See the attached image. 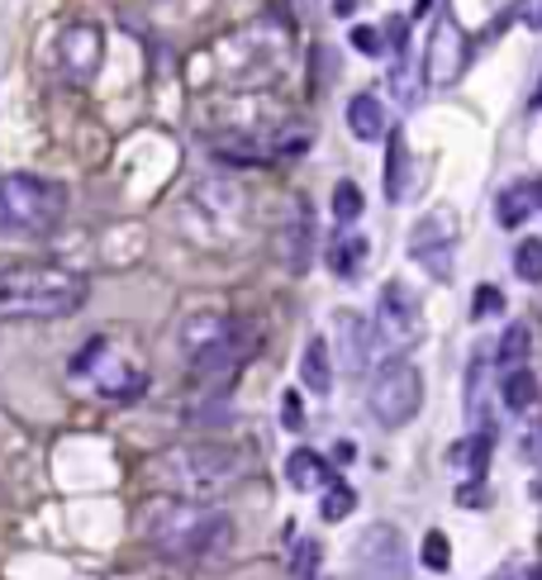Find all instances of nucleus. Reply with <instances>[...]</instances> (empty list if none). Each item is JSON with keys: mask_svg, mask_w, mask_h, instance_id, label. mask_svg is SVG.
<instances>
[{"mask_svg": "<svg viewBox=\"0 0 542 580\" xmlns=\"http://www.w3.org/2000/svg\"><path fill=\"white\" fill-rule=\"evenodd\" d=\"M91 286L81 271L57 263L0 267V324H48V319L77 314Z\"/></svg>", "mask_w": 542, "mask_h": 580, "instance_id": "obj_1", "label": "nucleus"}, {"mask_svg": "<svg viewBox=\"0 0 542 580\" xmlns=\"http://www.w3.org/2000/svg\"><path fill=\"white\" fill-rule=\"evenodd\" d=\"M143 538L167 561H210L234 543V524L210 504L162 495L143 510Z\"/></svg>", "mask_w": 542, "mask_h": 580, "instance_id": "obj_2", "label": "nucleus"}, {"mask_svg": "<svg viewBox=\"0 0 542 580\" xmlns=\"http://www.w3.org/2000/svg\"><path fill=\"white\" fill-rule=\"evenodd\" d=\"M148 481L171 500L205 504L242 481V453L224 443H177L148 461Z\"/></svg>", "mask_w": 542, "mask_h": 580, "instance_id": "obj_3", "label": "nucleus"}, {"mask_svg": "<svg viewBox=\"0 0 542 580\" xmlns=\"http://www.w3.org/2000/svg\"><path fill=\"white\" fill-rule=\"evenodd\" d=\"M67 191L34 171H10L0 177V234L10 238H43L63 224Z\"/></svg>", "mask_w": 542, "mask_h": 580, "instance_id": "obj_4", "label": "nucleus"}, {"mask_svg": "<svg viewBox=\"0 0 542 580\" xmlns=\"http://www.w3.org/2000/svg\"><path fill=\"white\" fill-rule=\"evenodd\" d=\"M257 353V328L248 324V319H228L224 338L210 343L200 357H191V386H195V400H224V390L238 381V371L252 361Z\"/></svg>", "mask_w": 542, "mask_h": 580, "instance_id": "obj_5", "label": "nucleus"}, {"mask_svg": "<svg viewBox=\"0 0 542 580\" xmlns=\"http://www.w3.org/2000/svg\"><path fill=\"white\" fill-rule=\"evenodd\" d=\"M366 404H371V419L381 428H405L414 414L424 410V376L409 357H391L381 361L376 376H371V390H366Z\"/></svg>", "mask_w": 542, "mask_h": 580, "instance_id": "obj_6", "label": "nucleus"}, {"mask_svg": "<svg viewBox=\"0 0 542 580\" xmlns=\"http://www.w3.org/2000/svg\"><path fill=\"white\" fill-rule=\"evenodd\" d=\"M456 238H462V228H456V210L452 205H438L428 210L419 224L409 228V257L419 263L433 281H452V263H456Z\"/></svg>", "mask_w": 542, "mask_h": 580, "instance_id": "obj_7", "label": "nucleus"}, {"mask_svg": "<svg viewBox=\"0 0 542 580\" xmlns=\"http://www.w3.org/2000/svg\"><path fill=\"white\" fill-rule=\"evenodd\" d=\"M376 343L381 347H391V357L399 353H409L414 343L424 338V310H419V300L409 295V286H399V281H385L381 286V300H376Z\"/></svg>", "mask_w": 542, "mask_h": 580, "instance_id": "obj_8", "label": "nucleus"}, {"mask_svg": "<svg viewBox=\"0 0 542 580\" xmlns=\"http://www.w3.org/2000/svg\"><path fill=\"white\" fill-rule=\"evenodd\" d=\"M466 34L456 29L452 20V10H442L438 20H433V34H428V53H424V77L428 86H456L462 81V71H466Z\"/></svg>", "mask_w": 542, "mask_h": 580, "instance_id": "obj_9", "label": "nucleus"}, {"mask_svg": "<svg viewBox=\"0 0 542 580\" xmlns=\"http://www.w3.org/2000/svg\"><path fill=\"white\" fill-rule=\"evenodd\" d=\"M357 567L366 580H409V557H405V538L391 524H371L357 538Z\"/></svg>", "mask_w": 542, "mask_h": 580, "instance_id": "obj_10", "label": "nucleus"}, {"mask_svg": "<svg viewBox=\"0 0 542 580\" xmlns=\"http://www.w3.org/2000/svg\"><path fill=\"white\" fill-rule=\"evenodd\" d=\"M100 57H105V38H100L95 24H67L63 38H57V67H63L67 81L86 86L100 71Z\"/></svg>", "mask_w": 542, "mask_h": 580, "instance_id": "obj_11", "label": "nucleus"}, {"mask_svg": "<svg viewBox=\"0 0 542 580\" xmlns=\"http://www.w3.org/2000/svg\"><path fill=\"white\" fill-rule=\"evenodd\" d=\"M276 253H281L285 271H295V277L309 271V263H314V214H309L305 200H295V210L285 214V224L276 234Z\"/></svg>", "mask_w": 542, "mask_h": 580, "instance_id": "obj_12", "label": "nucleus"}, {"mask_svg": "<svg viewBox=\"0 0 542 580\" xmlns=\"http://www.w3.org/2000/svg\"><path fill=\"white\" fill-rule=\"evenodd\" d=\"M334 333H338V367L342 371H366L371 367V343H376V328L366 324L362 314L338 310L334 314Z\"/></svg>", "mask_w": 542, "mask_h": 580, "instance_id": "obj_13", "label": "nucleus"}, {"mask_svg": "<svg viewBox=\"0 0 542 580\" xmlns=\"http://www.w3.org/2000/svg\"><path fill=\"white\" fill-rule=\"evenodd\" d=\"M300 386L309 395H328L334 390V357H328V338H309L300 353Z\"/></svg>", "mask_w": 542, "mask_h": 580, "instance_id": "obj_14", "label": "nucleus"}, {"mask_svg": "<svg viewBox=\"0 0 542 580\" xmlns=\"http://www.w3.org/2000/svg\"><path fill=\"white\" fill-rule=\"evenodd\" d=\"M366 253L371 248H366L362 234H352V228H338L334 243H328V271H334V277H342V281H352L357 271H362Z\"/></svg>", "mask_w": 542, "mask_h": 580, "instance_id": "obj_15", "label": "nucleus"}, {"mask_svg": "<svg viewBox=\"0 0 542 580\" xmlns=\"http://www.w3.org/2000/svg\"><path fill=\"white\" fill-rule=\"evenodd\" d=\"M285 481L295 490H328L334 486V471H328V461L319 453H309V447H295L291 457H285Z\"/></svg>", "mask_w": 542, "mask_h": 580, "instance_id": "obj_16", "label": "nucleus"}, {"mask_svg": "<svg viewBox=\"0 0 542 580\" xmlns=\"http://www.w3.org/2000/svg\"><path fill=\"white\" fill-rule=\"evenodd\" d=\"M409 186H414V177H409V143L395 129V134H391V153H385V200L399 205V200L409 196Z\"/></svg>", "mask_w": 542, "mask_h": 580, "instance_id": "obj_17", "label": "nucleus"}, {"mask_svg": "<svg viewBox=\"0 0 542 580\" xmlns=\"http://www.w3.org/2000/svg\"><path fill=\"white\" fill-rule=\"evenodd\" d=\"M348 129H352V138H362V143L385 138V105L376 96H352L348 100Z\"/></svg>", "mask_w": 542, "mask_h": 580, "instance_id": "obj_18", "label": "nucleus"}, {"mask_svg": "<svg viewBox=\"0 0 542 580\" xmlns=\"http://www.w3.org/2000/svg\"><path fill=\"white\" fill-rule=\"evenodd\" d=\"M224 328H228V319H219V314H191L181 324V353L185 357H200L210 343L224 338Z\"/></svg>", "mask_w": 542, "mask_h": 580, "instance_id": "obj_19", "label": "nucleus"}, {"mask_svg": "<svg viewBox=\"0 0 542 580\" xmlns=\"http://www.w3.org/2000/svg\"><path fill=\"white\" fill-rule=\"evenodd\" d=\"M499 400H505L509 414H528L538 404V376L528 371V367L505 371V381H499Z\"/></svg>", "mask_w": 542, "mask_h": 580, "instance_id": "obj_20", "label": "nucleus"}, {"mask_svg": "<svg viewBox=\"0 0 542 580\" xmlns=\"http://www.w3.org/2000/svg\"><path fill=\"white\" fill-rule=\"evenodd\" d=\"M533 210H538L533 186H509V191L499 196V205H495V214H499V224H505V228L528 224V214H533Z\"/></svg>", "mask_w": 542, "mask_h": 580, "instance_id": "obj_21", "label": "nucleus"}, {"mask_svg": "<svg viewBox=\"0 0 542 580\" xmlns=\"http://www.w3.org/2000/svg\"><path fill=\"white\" fill-rule=\"evenodd\" d=\"M362 210H366L362 186H357V181H338V186H334V220L348 228V224L362 220Z\"/></svg>", "mask_w": 542, "mask_h": 580, "instance_id": "obj_22", "label": "nucleus"}, {"mask_svg": "<svg viewBox=\"0 0 542 580\" xmlns=\"http://www.w3.org/2000/svg\"><path fill=\"white\" fill-rule=\"evenodd\" d=\"M528 324H509L505 328V338H499V353H495V361L505 371H513V367H523V357H528Z\"/></svg>", "mask_w": 542, "mask_h": 580, "instance_id": "obj_23", "label": "nucleus"}, {"mask_svg": "<svg viewBox=\"0 0 542 580\" xmlns=\"http://www.w3.org/2000/svg\"><path fill=\"white\" fill-rule=\"evenodd\" d=\"M357 510V490L352 486H342V481H334L324 490V500H319V514L328 518V524H342V518H348Z\"/></svg>", "mask_w": 542, "mask_h": 580, "instance_id": "obj_24", "label": "nucleus"}, {"mask_svg": "<svg viewBox=\"0 0 542 580\" xmlns=\"http://www.w3.org/2000/svg\"><path fill=\"white\" fill-rule=\"evenodd\" d=\"M513 271H519V281L542 286V238H523L513 248Z\"/></svg>", "mask_w": 542, "mask_h": 580, "instance_id": "obj_25", "label": "nucleus"}, {"mask_svg": "<svg viewBox=\"0 0 542 580\" xmlns=\"http://www.w3.org/2000/svg\"><path fill=\"white\" fill-rule=\"evenodd\" d=\"M419 561L428 571H452V543H448V533L433 528V533H424V547H419Z\"/></svg>", "mask_w": 542, "mask_h": 580, "instance_id": "obj_26", "label": "nucleus"}, {"mask_svg": "<svg viewBox=\"0 0 542 580\" xmlns=\"http://www.w3.org/2000/svg\"><path fill=\"white\" fill-rule=\"evenodd\" d=\"M319 561H324V547L314 543V538H300V543H295V553H291V571H295L300 580H314V576H319Z\"/></svg>", "mask_w": 542, "mask_h": 580, "instance_id": "obj_27", "label": "nucleus"}, {"mask_svg": "<svg viewBox=\"0 0 542 580\" xmlns=\"http://www.w3.org/2000/svg\"><path fill=\"white\" fill-rule=\"evenodd\" d=\"M352 48L366 53V57H381V53H385V34H381L376 24H357V29H352Z\"/></svg>", "mask_w": 542, "mask_h": 580, "instance_id": "obj_28", "label": "nucleus"}, {"mask_svg": "<svg viewBox=\"0 0 542 580\" xmlns=\"http://www.w3.org/2000/svg\"><path fill=\"white\" fill-rule=\"evenodd\" d=\"M499 310H505V295H499L495 286H481L476 300H471V319H490V314H499Z\"/></svg>", "mask_w": 542, "mask_h": 580, "instance_id": "obj_29", "label": "nucleus"}, {"mask_svg": "<svg viewBox=\"0 0 542 580\" xmlns=\"http://www.w3.org/2000/svg\"><path fill=\"white\" fill-rule=\"evenodd\" d=\"M281 424L291 433L305 428V404H300V390H285V395H281Z\"/></svg>", "mask_w": 542, "mask_h": 580, "instance_id": "obj_30", "label": "nucleus"}, {"mask_svg": "<svg viewBox=\"0 0 542 580\" xmlns=\"http://www.w3.org/2000/svg\"><path fill=\"white\" fill-rule=\"evenodd\" d=\"M462 453H466V461H471V476L481 481V476H485V461H490V438H485V433H476V438H471Z\"/></svg>", "mask_w": 542, "mask_h": 580, "instance_id": "obj_31", "label": "nucleus"}, {"mask_svg": "<svg viewBox=\"0 0 542 580\" xmlns=\"http://www.w3.org/2000/svg\"><path fill=\"white\" fill-rule=\"evenodd\" d=\"M381 34H385V43H391L395 53H405V43H409V20H405V14H391Z\"/></svg>", "mask_w": 542, "mask_h": 580, "instance_id": "obj_32", "label": "nucleus"}, {"mask_svg": "<svg viewBox=\"0 0 542 580\" xmlns=\"http://www.w3.org/2000/svg\"><path fill=\"white\" fill-rule=\"evenodd\" d=\"M519 20H523L528 29H542V0H523V5H519Z\"/></svg>", "mask_w": 542, "mask_h": 580, "instance_id": "obj_33", "label": "nucleus"}, {"mask_svg": "<svg viewBox=\"0 0 542 580\" xmlns=\"http://www.w3.org/2000/svg\"><path fill=\"white\" fill-rule=\"evenodd\" d=\"M456 504H485V486L476 481V486H462L456 490Z\"/></svg>", "mask_w": 542, "mask_h": 580, "instance_id": "obj_34", "label": "nucleus"}, {"mask_svg": "<svg viewBox=\"0 0 542 580\" xmlns=\"http://www.w3.org/2000/svg\"><path fill=\"white\" fill-rule=\"evenodd\" d=\"M357 10H362V0H334V14H338V20H352Z\"/></svg>", "mask_w": 542, "mask_h": 580, "instance_id": "obj_35", "label": "nucleus"}, {"mask_svg": "<svg viewBox=\"0 0 542 580\" xmlns=\"http://www.w3.org/2000/svg\"><path fill=\"white\" fill-rule=\"evenodd\" d=\"M334 453H338V461H352V457H357V447H352V443H338Z\"/></svg>", "mask_w": 542, "mask_h": 580, "instance_id": "obj_36", "label": "nucleus"}, {"mask_svg": "<svg viewBox=\"0 0 542 580\" xmlns=\"http://www.w3.org/2000/svg\"><path fill=\"white\" fill-rule=\"evenodd\" d=\"M490 580H519V571H495Z\"/></svg>", "mask_w": 542, "mask_h": 580, "instance_id": "obj_37", "label": "nucleus"}, {"mask_svg": "<svg viewBox=\"0 0 542 580\" xmlns=\"http://www.w3.org/2000/svg\"><path fill=\"white\" fill-rule=\"evenodd\" d=\"M533 200H538V210H542V181H533Z\"/></svg>", "mask_w": 542, "mask_h": 580, "instance_id": "obj_38", "label": "nucleus"}, {"mask_svg": "<svg viewBox=\"0 0 542 580\" xmlns=\"http://www.w3.org/2000/svg\"><path fill=\"white\" fill-rule=\"evenodd\" d=\"M538 580H542V571H538Z\"/></svg>", "mask_w": 542, "mask_h": 580, "instance_id": "obj_39", "label": "nucleus"}]
</instances>
